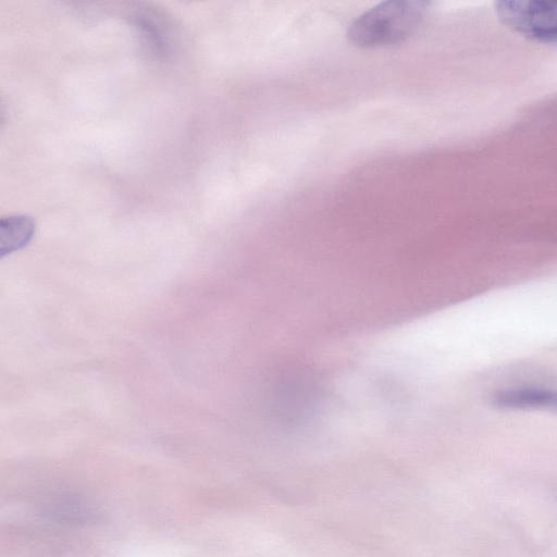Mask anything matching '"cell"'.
Returning <instances> with one entry per match:
<instances>
[{
    "mask_svg": "<svg viewBox=\"0 0 557 557\" xmlns=\"http://www.w3.org/2000/svg\"><path fill=\"white\" fill-rule=\"evenodd\" d=\"M429 4L418 0H392L376 4L350 24L348 40L359 48L403 42L420 27Z\"/></svg>",
    "mask_w": 557,
    "mask_h": 557,
    "instance_id": "obj_1",
    "label": "cell"
},
{
    "mask_svg": "<svg viewBox=\"0 0 557 557\" xmlns=\"http://www.w3.org/2000/svg\"><path fill=\"white\" fill-rule=\"evenodd\" d=\"M320 398L321 388L315 375L302 367L282 369L270 384V410L283 423L295 424L308 420Z\"/></svg>",
    "mask_w": 557,
    "mask_h": 557,
    "instance_id": "obj_2",
    "label": "cell"
},
{
    "mask_svg": "<svg viewBox=\"0 0 557 557\" xmlns=\"http://www.w3.org/2000/svg\"><path fill=\"white\" fill-rule=\"evenodd\" d=\"M495 9L499 18L521 35L557 42V0H503Z\"/></svg>",
    "mask_w": 557,
    "mask_h": 557,
    "instance_id": "obj_3",
    "label": "cell"
},
{
    "mask_svg": "<svg viewBox=\"0 0 557 557\" xmlns=\"http://www.w3.org/2000/svg\"><path fill=\"white\" fill-rule=\"evenodd\" d=\"M492 404L499 409L557 410V391L542 386H515L496 391Z\"/></svg>",
    "mask_w": 557,
    "mask_h": 557,
    "instance_id": "obj_4",
    "label": "cell"
},
{
    "mask_svg": "<svg viewBox=\"0 0 557 557\" xmlns=\"http://www.w3.org/2000/svg\"><path fill=\"white\" fill-rule=\"evenodd\" d=\"M134 26L148 50L158 58L171 52L170 28L162 16L152 9H138L133 14Z\"/></svg>",
    "mask_w": 557,
    "mask_h": 557,
    "instance_id": "obj_5",
    "label": "cell"
},
{
    "mask_svg": "<svg viewBox=\"0 0 557 557\" xmlns=\"http://www.w3.org/2000/svg\"><path fill=\"white\" fill-rule=\"evenodd\" d=\"M35 221L27 215H9L0 221L1 258L24 248L33 238Z\"/></svg>",
    "mask_w": 557,
    "mask_h": 557,
    "instance_id": "obj_6",
    "label": "cell"
}]
</instances>
